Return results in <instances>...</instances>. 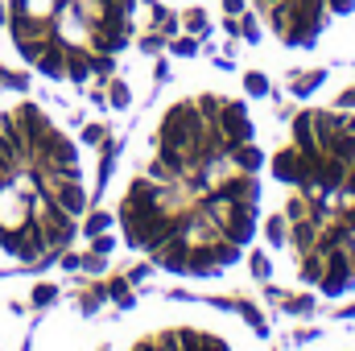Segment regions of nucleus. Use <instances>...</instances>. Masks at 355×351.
Listing matches in <instances>:
<instances>
[{
    "label": "nucleus",
    "instance_id": "obj_5",
    "mask_svg": "<svg viewBox=\"0 0 355 351\" xmlns=\"http://www.w3.org/2000/svg\"><path fill=\"white\" fill-rule=\"evenodd\" d=\"M124 351H265V343L236 314L211 306H174L141 327Z\"/></svg>",
    "mask_w": 355,
    "mask_h": 351
},
{
    "label": "nucleus",
    "instance_id": "obj_1",
    "mask_svg": "<svg viewBox=\"0 0 355 351\" xmlns=\"http://www.w3.org/2000/svg\"><path fill=\"white\" fill-rule=\"evenodd\" d=\"M268 137L223 75L178 79L153 108L116 198L124 244L182 281L232 277L265 228Z\"/></svg>",
    "mask_w": 355,
    "mask_h": 351
},
{
    "label": "nucleus",
    "instance_id": "obj_2",
    "mask_svg": "<svg viewBox=\"0 0 355 351\" xmlns=\"http://www.w3.org/2000/svg\"><path fill=\"white\" fill-rule=\"evenodd\" d=\"M289 289L355 293V108L314 103L268 145L265 228Z\"/></svg>",
    "mask_w": 355,
    "mask_h": 351
},
{
    "label": "nucleus",
    "instance_id": "obj_6",
    "mask_svg": "<svg viewBox=\"0 0 355 351\" xmlns=\"http://www.w3.org/2000/svg\"><path fill=\"white\" fill-rule=\"evenodd\" d=\"M310 351H355V343H322V348H310Z\"/></svg>",
    "mask_w": 355,
    "mask_h": 351
},
{
    "label": "nucleus",
    "instance_id": "obj_4",
    "mask_svg": "<svg viewBox=\"0 0 355 351\" xmlns=\"http://www.w3.org/2000/svg\"><path fill=\"white\" fill-rule=\"evenodd\" d=\"M265 37L293 58L335 50L355 29V0H252Z\"/></svg>",
    "mask_w": 355,
    "mask_h": 351
},
{
    "label": "nucleus",
    "instance_id": "obj_3",
    "mask_svg": "<svg viewBox=\"0 0 355 351\" xmlns=\"http://www.w3.org/2000/svg\"><path fill=\"white\" fill-rule=\"evenodd\" d=\"M21 58L54 83L107 79L137 37V0H8Z\"/></svg>",
    "mask_w": 355,
    "mask_h": 351
}]
</instances>
